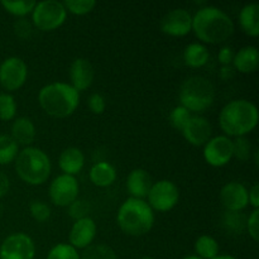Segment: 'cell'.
<instances>
[{"mask_svg": "<svg viewBox=\"0 0 259 259\" xmlns=\"http://www.w3.org/2000/svg\"><path fill=\"white\" fill-rule=\"evenodd\" d=\"M232 18L217 7L200 8L192 17V30L201 42L220 45L229 39L234 33Z\"/></svg>", "mask_w": 259, "mask_h": 259, "instance_id": "cell-1", "label": "cell"}, {"mask_svg": "<svg viewBox=\"0 0 259 259\" xmlns=\"http://www.w3.org/2000/svg\"><path fill=\"white\" fill-rule=\"evenodd\" d=\"M219 125L229 138L247 137L258 125L257 106L245 99L230 101L220 111Z\"/></svg>", "mask_w": 259, "mask_h": 259, "instance_id": "cell-2", "label": "cell"}, {"mask_svg": "<svg viewBox=\"0 0 259 259\" xmlns=\"http://www.w3.org/2000/svg\"><path fill=\"white\" fill-rule=\"evenodd\" d=\"M38 103L47 115L63 119L72 115L80 104V93L70 83L52 82L38 93Z\"/></svg>", "mask_w": 259, "mask_h": 259, "instance_id": "cell-3", "label": "cell"}, {"mask_svg": "<svg viewBox=\"0 0 259 259\" xmlns=\"http://www.w3.org/2000/svg\"><path fill=\"white\" fill-rule=\"evenodd\" d=\"M116 222L125 234L142 237L153 228L154 212L147 201L129 197L119 207Z\"/></svg>", "mask_w": 259, "mask_h": 259, "instance_id": "cell-4", "label": "cell"}, {"mask_svg": "<svg viewBox=\"0 0 259 259\" xmlns=\"http://www.w3.org/2000/svg\"><path fill=\"white\" fill-rule=\"evenodd\" d=\"M14 162L18 177L32 186L45 184L52 171L50 157L37 147H24Z\"/></svg>", "mask_w": 259, "mask_h": 259, "instance_id": "cell-5", "label": "cell"}, {"mask_svg": "<svg viewBox=\"0 0 259 259\" xmlns=\"http://www.w3.org/2000/svg\"><path fill=\"white\" fill-rule=\"evenodd\" d=\"M180 105L190 113H204L215 100V88L202 76H191L182 82L179 93Z\"/></svg>", "mask_w": 259, "mask_h": 259, "instance_id": "cell-6", "label": "cell"}, {"mask_svg": "<svg viewBox=\"0 0 259 259\" xmlns=\"http://www.w3.org/2000/svg\"><path fill=\"white\" fill-rule=\"evenodd\" d=\"M67 18V10L62 2L45 0L35 4L32 12V24L42 32H52L60 28Z\"/></svg>", "mask_w": 259, "mask_h": 259, "instance_id": "cell-7", "label": "cell"}, {"mask_svg": "<svg viewBox=\"0 0 259 259\" xmlns=\"http://www.w3.org/2000/svg\"><path fill=\"white\" fill-rule=\"evenodd\" d=\"M148 205L159 212L171 211L180 200V190L175 182L161 180L152 185L148 194Z\"/></svg>", "mask_w": 259, "mask_h": 259, "instance_id": "cell-8", "label": "cell"}, {"mask_svg": "<svg viewBox=\"0 0 259 259\" xmlns=\"http://www.w3.org/2000/svg\"><path fill=\"white\" fill-rule=\"evenodd\" d=\"M28 77L27 63L19 57H8L0 65V85L7 91H17Z\"/></svg>", "mask_w": 259, "mask_h": 259, "instance_id": "cell-9", "label": "cell"}, {"mask_svg": "<svg viewBox=\"0 0 259 259\" xmlns=\"http://www.w3.org/2000/svg\"><path fill=\"white\" fill-rule=\"evenodd\" d=\"M34 242L24 233L8 235L0 245V259H34Z\"/></svg>", "mask_w": 259, "mask_h": 259, "instance_id": "cell-10", "label": "cell"}, {"mask_svg": "<svg viewBox=\"0 0 259 259\" xmlns=\"http://www.w3.org/2000/svg\"><path fill=\"white\" fill-rule=\"evenodd\" d=\"M80 186L76 177L68 175H60L50 185V199L56 206L68 207L78 199Z\"/></svg>", "mask_w": 259, "mask_h": 259, "instance_id": "cell-11", "label": "cell"}, {"mask_svg": "<svg viewBox=\"0 0 259 259\" xmlns=\"http://www.w3.org/2000/svg\"><path fill=\"white\" fill-rule=\"evenodd\" d=\"M204 159L211 167H224L233 159V139L227 136L211 137L204 146Z\"/></svg>", "mask_w": 259, "mask_h": 259, "instance_id": "cell-12", "label": "cell"}, {"mask_svg": "<svg viewBox=\"0 0 259 259\" xmlns=\"http://www.w3.org/2000/svg\"><path fill=\"white\" fill-rule=\"evenodd\" d=\"M159 28L171 37H185L192 30V15L184 8L169 10L161 19Z\"/></svg>", "mask_w": 259, "mask_h": 259, "instance_id": "cell-13", "label": "cell"}, {"mask_svg": "<svg viewBox=\"0 0 259 259\" xmlns=\"http://www.w3.org/2000/svg\"><path fill=\"white\" fill-rule=\"evenodd\" d=\"M220 202L227 211L240 212L249 205L248 189L238 181H230L220 190Z\"/></svg>", "mask_w": 259, "mask_h": 259, "instance_id": "cell-14", "label": "cell"}, {"mask_svg": "<svg viewBox=\"0 0 259 259\" xmlns=\"http://www.w3.org/2000/svg\"><path fill=\"white\" fill-rule=\"evenodd\" d=\"M98 233V227L90 217L76 220L68 234V244L75 249H86L93 244Z\"/></svg>", "mask_w": 259, "mask_h": 259, "instance_id": "cell-15", "label": "cell"}, {"mask_svg": "<svg viewBox=\"0 0 259 259\" xmlns=\"http://www.w3.org/2000/svg\"><path fill=\"white\" fill-rule=\"evenodd\" d=\"M181 133L191 146L201 147L205 146L211 138L212 126L204 116L192 115Z\"/></svg>", "mask_w": 259, "mask_h": 259, "instance_id": "cell-16", "label": "cell"}, {"mask_svg": "<svg viewBox=\"0 0 259 259\" xmlns=\"http://www.w3.org/2000/svg\"><path fill=\"white\" fill-rule=\"evenodd\" d=\"M95 72L94 67L88 58L78 57L71 63L70 66V85L75 89L77 93L85 91L93 85Z\"/></svg>", "mask_w": 259, "mask_h": 259, "instance_id": "cell-17", "label": "cell"}, {"mask_svg": "<svg viewBox=\"0 0 259 259\" xmlns=\"http://www.w3.org/2000/svg\"><path fill=\"white\" fill-rule=\"evenodd\" d=\"M153 181L148 171L143 168H134L126 177V190L133 199L144 200L148 196Z\"/></svg>", "mask_w": 259, "mask_h": 259, "instance_id": "cell-18", "label": "cell"}, {"mask_svg": "<svg viewBox=\"0 0 259 259\" xmlns=\"http://www.w3.org/2000/svg\"><path fill=\"white\" fill-rule=\"evenodd\" d=\"M58 166L63 175L75 177L76 175L82 171L83 166H85V156L81 149L76 148V147H68L60 154Z\"/></svg>", "mask_w": 259, "mask_h": 259, "instance_id": "cell-19", "label": "cell"}, {"mask_svg": "<svg viewBox=\"0 0 259 259\" xmlns=\"http://www.w3.org/2000/svg\"><path fill=\"white\" fill-rule=\"evenodd\" d=\"M35 125L32 121V119L27 116H20L17 118L12 124L10 128V137L14 139L18 146L30 147V144L35 139Z\"/></svg>", "mask_w": 259, "mask_h": 259, "instance_id": "cell-20", "label": "cell"}, {"mask_svg": "<svg viewBox=\"0 0 259 259\" xmlns=\"http://www.w3.org/2000/svg\"><path fill=\"white\" fill-rule=\"evenodd\" d=\"M259 66V52L254 46H245L235 52L233 68L240 73H253Z\"/></svg>", "mask_w": 259, "mask_h": 259, "instance_id": "cell-21", "label": "cell"}, {"mask_svg": "<svg viewBox=\"0 0 259 259\" xmlns=\"http://www.w3.org/2000/svg\"><path fill=\"white\" fill-rule=\"evenodd\" d=\"M239 24L243 32L249 37L259 35V5L250 3L244 5L239 13Z\"/></svg>", "mask_w": 259, "mask_h": 259, "instance_id": "cell-22", "label": "cell"}, {"mask_svg": "<svg viewBox=\"0 0 259 259\" xmlns=\"http://www.w3.org/2000/svg\"><path fill=\"white\" fill-rule=\"evenodd\" d=\"M90 181L98 187H108L115 182L116 169L109 162H98L89 172Z\"/></svg>", "mask_w": 259, "mask_h": 259, "instance_id": "cell-23", "label": "cell"}, {"mask_svg": "<svg viewBox=\"0 0 259 259\" xmlns=\"http://www.w3.org/2000/svg\"><path fill=\"white\" fill-rule=\"evenodd\" d=\"M209 51L202 43H190L184 51L185 65L191 68L204 67L209 61Z\"/></svg>", "mask_w": 259, "mask_h": 259, "instance_id": "cell-24", "label": "cell"}, {"mask_svg": "<svg viewBox=\"0 0 259 259\" xmlns=\"http://www.w3.org/2000/svg\"><path fill=\"white\" fill-rule=\"evenodd\" d=\"M195 253L201 259H214L219 255V243L210 235H201L195 242Z\"/></svg>", "mask_w": 259, "mask_h": 259, "instance_id": "cell-25", "label": "cell"}, {"mask_svg": "<svg viewBox=\"0 0 259 259\" xmlns=\"http://www.w3.org/2000/svg\"><path fill=\"white\" fill-rule=\"evenodd\" d=\"M19 153V146L14 142V139L7 134L0 136V166L9 164L15 161Z\"/></svg>", "mask_w": 259, "mask_h": 259, "instance_id": "cell-26", "label": "cell"}, {"mask_svg": "<svg viewBox=\"0 0 259 259\" xmlns=\"http://www.w3.org/2000/svg\"><path fill=\"white\" fill-rule=\"evenodd\" d=\"M0 4L9 14L18 18H25L28 14H32L37 3L33 2V0H17V2L3 0Z\"/></svg>", "mask_w": 259, "mask_h": 259, "instance_id": "cell-27", "label": "cell"}, {"mask_svg": "<svg viewBox=\"0 0 259 259\" xmlns=\"http://www.w3.org/2000/svg\"><path fill=\"white\" fill-rule=\"evenodd\" d=\"M80 259H118L116 253L106 244H91L80 255Z\"/></svg>", "mask_w": 259, "mask_h": 259, "instance_id": "cell-28", "label": "cell"}, {"mask_svg": "<svg viewBox=\"0 0 259 259\" xmlns=\"http://www.w3.org/2000/svg\"><path fill=\"white\" fill-rule=\"evenodd\" d=\"M233 158L248 162L252 158V143L247 137H239L233 141Z\"/></svg>", "mask_w": 259, "mask_h": 259, "instance_id": "cell-29", "label": "cell"}, {"mask_svg": "<svg viewBox=\"0 0 259 259\" xmlns=\"http://www.w3.org/2000/svg\"><path fill=\"white\" fill-rule=\"evenodd\" d=\"M17 115V103L14 96L8 93L0 94V120H13Z\"/></svg>", "mask_w": 259, "mask_h": 259, "instance_id": "cell-30", "label": "cell"}, {"mask_svg": "<svg viewBox=\"0 0 259 259\" xmlns=\"http://www.w3.org/2000/svg\"><path fill=\"white\" fill-rule=\"evenodd\" d=\"M67 13L73 15H86L96 7L95 0H66L63 2Z\"/></svg>", "mask_w": 259, "mask_h": 259, "instance_id": "cell-31", "label": "cell"}, {"mask_svg": "<svg viewBox=\"0 0 259 259\" xmlns=\"http://www.w3.org/2000/svg\"><path fill=\"white\" fill-rule=\"evenodd\" d=\"M47 259H80V254L68 243H60L48 252Z\"/></svg>", "mask_w": 259, "mask_h": 259, "instance_id": "cell-32", "label": "cell"}, {"mask_svg": "<svg viewBox=\"0 0 259 259\" xmlns=\"http://www.w3.org/2000/svg\"><path fill=\"white\" fill-rule=\"evenodd\" d=\"M192 114L190 113L187 109H185L184 106L179 105L176 108L172 109L171 114H169V123L174 126L176 131L182 132L184 128L186 126V124L189 123V120L191 119Z\"/></svg>", "mask_w": 259, "mask_h": 259, "instance_id": "cell-33", "label": "cell"}, {"mask_svg": "<svg viewBox=\"0 0 259 259\" xmlns=\"http://www.w3.org/2000/svg\"><path fill=\"white\" fill-rule=\"evenodd\" d=\"M245 223H247V219L242 212H225L224 225L232 232L242 233L245 229Z\"/></svg>", "mask_w": 259, "mask_h": 259, "instance_id": "cell-34", "label": "cell"}, {"mask_svg": "<svg viewBox=\"0 0 259 259\" xmlns=\"http://www.w3.org/2000/svg\"><path fill=\"white\" fill-rule=\"evenodd\" d=\"M29 212L33 219L38 223H46L51 218V209L43 201H32L29 205Z\"/></svg>", "mask_w": 259, "mask_h": 259, "instance_id": "cell-35", "label": "cell"}, {"mask_svg": "<svg viewBox=\"0 0 259 259\" xmlns=\"http://www.w3.org/2000/svg\"><path fill=\"white\" fill-rule=\"evenodd\" d=\"M89 212H90V205L85 200L77 199L68 206V215L75 222L76 220L83 219V218H88Z\"/></svg>", "mask_w": 259, "mask_h": 259, "instance_id": "cell-36", "label": "cell"}, {"mask_svg": "<svg viewBox=\"0 0 259 259\" xmlns=\"http://www.w3.org/2000/svg\"><path fill=\"white\" fill-rule=\"evenodd\" d=\"M13 28H14L15 35L20 39H29L33 33V24L27 18H19L15 20Z\"/></svg>", "mask_w": 259, "mask_h": 259, "instance_id": "cell-37", "label": "cell"}, {"mask_svg": "<svg viewBox=\"0 0 259 259\" xmlns=\"http://www.w3.org/2000/svg\"><path fill=\"white\" fill-rule=\"evenodd\" d=\"M245 229L254 242L259 240V209H253L245 223Z\"/></svg>", "mask_w": 259, "mask_h": 259, "instance_id": "cell-38", "label": "cell"}, {"mask_svg": "<svg viewBox=\"0 0 259 259\" xmlns=\"http://www.w3.org/2000/svg\"><path fill=\"white\" fill-rule=\"evenodd\" d=\"M88 105H89V109L91 110V113L95 114V115H100V114H103L106 108L105 99H104V96L99 93H94L89 96Z\"/></svg>", "mask_w": 259, "mask_h": 259, "instance_id": "cell-39", "label": "cell"}, {"mask_svg": "<svg viewBox=\"0 0 259 259\" xmlns=\"http://www.w3.org/2000/svg\"><path fill=\"white\" fill-rule=\"evenodd\" d=\"M235 52L232 47L229 46H225V47L220 48L219 55H218V60L222 66H232L233 60H234Z\"/></svg>", "mask_w": 259, "mask_h": 259, "instance_id": "cell-40", "label": "cell"}, {"mask_svg": "<svg viewBox=\"0 0 259 259\" xmlns=\"http://www.w3.org/2000/svg\"><path fill=\"white\" fill-rule=\"evenodd\" d=\"M248 201L254 209H259V185L255 184L250 190H248Z\"/></svg>", "mask_w": 259, "mask_h": 259, "instance_id": "cell-41", "label": "cell"}, {"mask_svg": "<svg viewBox=\"0 0 259 259\" xmlns=\"http://www.w3.org/2000/svg\"><path fill=\"white\" fill-rule=\"evenodd\" d=\"M10 189V181L9 177L4 174L3 171H0V199L4 197L8 194Z\"/></svg>", "mask_w": 259, "mask_h": 259, "instance_id": "cell-42", "label": "cell"}, {"mask_svg": "<svg viewBox=\"0 0 259 259\" xmlns=\"http://www.w3.org/2000/svg\"><path fill=\"white\" fill-rule=\"evenodd\" d=\"M234 71L235 70L233 68V66H223L222 70H220V77L225 81L230 80L234 76Z\"/></svg>", "mask_w": 259, "mask_h": 259, "instance_id": "cell-43", "label": "cell"}, {"mask_svg": "<svg viewBox=\"0 0 259 259\" xmlns=\"http://www.w3.org/2000/svg\"><path fill=\"white\" fill-rule=\"evenodd\" d=\"M214 259H237L233 255H228V254H219L218 257H215Z\"/></svg>", "mask_w": 259, "mask_h": 259, "instance_id": "cell-44", "label": "cell"}, {"mask_svg": "<svg viewBox=\"0 0 259 259\" xmlns=\"http://www.w3.org/2000/svg\"><path fill=\"white\" fill-rule=\"evenodd\" d=\"M182 259H201V258L197 257V255H187V257H185Z\"/></svg>", "mask_w": 259, "mask_h": 259, "instance_id": "cell-45", "label": "cell"}, {"mask_svg": "<svg viewBox=\"0 0 259 259\" xmlns=\"http://www.w3.org/2000/svg\"><path fill=\"white\" fill-rule=\"evenodd\" d=\"M3 211H4V207H3L2 202H0V218H2V215H3Z\"/></svg>", "mask_w": 259, "mask_h": 259, "instance_id": "cell-46", "label": "cell"}, {"mask_svg": "<svg viewBox=\"0 0 259 259\" xmlns=\"http://www.w3.org/2000/svg\"><path fill=\"white\" fill-rule=\"evenodd\" d=\"M142 259H154V258H152V257H143Z\"/></svg>", "mask_w": 259, "mask_h": 259, "instance_id": "cell-47", "label": "cell"}]
</instances>
